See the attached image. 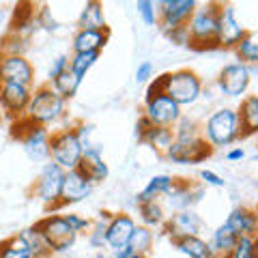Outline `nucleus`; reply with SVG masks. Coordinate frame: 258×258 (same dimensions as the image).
I'll return each instance as SVG.
<instances>
[{
	"label": "nucleus",
	"instance_id": "obj_40",
	"mask_svg": "<svg viewBox=\"0 0 258 258\" xmlns=\"http://www.w3.org/2000/svg\"><path fill=\"white\" fill-rule=\"evenodd\" d=\"M69 69V58L67 56H58L54 62H52V67H50V71H47V78H50V82L54 78H58L62 71H67Z\"/></svg>",
	"mask_w": 258,
	"mask_h": 258
},
{
	"label": "nucleus",
	"instance_id": "obj_46",
	"mask_svg": "<svg viewBox=\"0 0 258 258\" xmlns=\"http://www.w3.org/2000/svg\"><path fill=\"white\" fill-rule=\"evenodd\" d=\"M243 157H245V149H241V147L230 149L228 153H226V159H228V161H241Z\"/></svg>",
	"mask_w": 258,
	"mask_h": 258
},
{
	"label": "nucleus",
	"instance_id": "obj_24",
	"mask_svg": "<svg viewBox=\"0 0 258 258\" xmlns=\"http://www.w3.org/2000/svg\"><path fill=\"white\" fill-rule=\"evenodd\" d=\"M78 30H103L108 28L106 24V15H103V5L97 0H88L84 5L82 13L78 18Z\"/></svg>",
	"mask_w": 258,
	"mask_h": 258
},
{
	"label": "nucleus",
	"instance_id": "obj_21",
	"mask_svg": "<svg viewBox=\"0 0 258 258\" xmlns=\"http://www.w3.org/2000/svg\"><path fill=\"white\" fill-rule=\"evenodd\" d=\"M226 226L235 232L237 237H254L258 228L256 211L249 207H235L226 220Z\"/></svg>",
	"mask_w": 258,
	"mask_h": 258
},
{
	"label": "nucleus",
	"instance_id": "obj_18",
	"mask_svg": "<svg viewBox=\"0 0 258 258\" xmlns=\"http://www.w3.org/2000/svg\"><path fill=\"white\" fill-rule=\"evenodd\" d=\"M30 86L22 84H0V108L11 116H24L30 101Z\"/></svg>",
	"mask_w": 258,
	"mask_h": 258
},
{
	"label": "nucleus",
	"instance_id": "obj_35",
	"mask_svg": "<svg viewBox=\"0 0 258 258\" xmlns=\"http://www.w3.org/2000/svg\"><path fill=\"white\" fill-rule=\"evenodd\" d=\"M99 60V52H84V54H74V58L69 60V71L74 74L80 82L88 74V69Z\"/></svg>",
	"mask_w": 258,
	"mask_h": 258
},
{
	"label": "nucleus",
	"instance_id": "obj_23",
	"mask_svg": "<svg viewBox=\"0 0 258 258\" xmlns=\"http://www.w3.org/2000/svg\"><path fill=\"white\" fill-rule=\"evenodd\" d=\"M110 39V30H78L74 35V52L84 54V52H99L106 47Z\"/></svg>",
	"mask_w": 258,
	"mask_h": 258
},
{
	"label": "nucleus",
	"instance_id": "obj_25",
	"mask_svg": "<svg viewBox=\"0 0 258 258\" xmlns=\"http://www.w3.org/2000/svg\"><path fill=\"white\" fill-rule=\"evenodd\" d=\"M174 179L168 174H155L153 179L147 183V187H144L138 196H136V205L140 203H155V200H159L161 196H166L168 191H170Z\"/></svg>",
	"mask_w": 258,
	"mask_h": 258
},
{
	"label": "nucleus",
	"instance_id": "obj_13",
	"mask_svg": "<svg viewBox=\"0 0 258 258\" xmlns=\"http://www.w3.org/2000/svg\"><path fill=\"white\" fill-rule=\"evenodd\" d=\"M254 67H247V64L241 62H230L220 71V78H217V86H220L222 95L226 97H241L245 95L249 82H252V74Z\"/></svg>",
	"mask_w": 258,
	"mask_h": 258
},
{
	"label": "nucleus",
	"instance_id": "obj_3",
	"mask_svg": "<svg viewBox=\"0 0 258 258\" xmlns=\"http://www.w3.org/2000/svg\"><path fill=\"white\" fill-rule=\"evenodd\" d=\"M64 108H67V101L56 95L50 84H43L30 95V101H28L26 112H24V118L30 120L32 125L47 127V125L56 123L58 118H62Z\"/></svg>",
	"mask_w": 258,
	"mask_h": 258
},
{
	"label": "nucleus",
	"instance_id": "obj_39",
	"mask_svg": "<svg viewBox=\"0 0 258 258\" xmlns=\"http://www.w3.org/2000/svg\"><path fill=\"white\" fill-rule=\"evenodd\" d=\"M62 217H64V222L78 232V235L88 230V226H91V220H86V217H82V215H76V213H69V215H62Z\"/></svg>",
	"mask_w": 258,
	"mask_h": 258
},
{
	"label": "nucleus",
	"instance_id": "obj_10",
	"mask_svg": "<svg viewBox=\"0 0 258 258\" xmlns=\"http://www.w3.org/2000/svg\"><path fill=\"white\" fill-rule=\"evenodd\" d=\"M142 114L149 118V123L153 127H168V129H172L176 123H179V118L183 116V112L170 99V97L161 93V95L151 97V99H144V112H142Z\"/></svg>",
	"mask_w": 258,
	"mask_h": 258
},
{
	"label": "nucleus",
	"instance_id": "obj_32",
	"mask_svg": "<svg viewBox=\"0 0 258 258\" xmlns=\"http://www.w3.org/2000/svg\"><path fill=\"white\" fill-rule=\"evenodd\" d=\"M235 54L241 64L254 67L258 62V43H256V32H245V37L235 45Z\"/></svg>",
	"mask_w": 258,
	"mask_h": 258
},
{
	"label": "nucleus",
	"instance_id": "obj_45",
	"mask_svg": "<svg viewBox=\"0 0 258 258\" xmlns=\"http://www.w3.org/2000/svg\"><path fill=\"white\" fill-rule=\"evenodd\" d=\"M151 127H153V125L149 123V118H147V116H144V114H142V116L138 118V123H136V136H138V140L142 138V136H144V134H147V132H149V129H151Z\"/></svg>",
	"mask_w": 258,
	"mask_h": 258
},
{
	"label": "nucleus",
	"instance_id": "obj_9",
	"mask_svg": "<svg viewBox=\"0 0 258 258\" xmlns=\"http://www.w3.org/2000/svg\"><path fill=\"white\" fill-rule=\"evenodd\" d=\"M62 179H64V170H62V168H58L54 161H47V164H43V168H41V172H39L35 185H32V194H35V196L41 200L45 207L58 209Z\"/></svg>",
	"mask_w": 258,
	"mask_h": 258
},
{
	"label": "nucleus",
	"instance_id": "obj_28",
	"mask_svg": "<svg viewBox=\"0 0 258 258\" xmlns=\"http://www.w3.org/2000/svg\"><path fill=\"white\" fill-rule=\"evenodd\" d=\"M172 245L179 249L181 254H185L187 258H213L211 249H209V243L200 237H183L172 241Z\"/></svg>",
	"mask_w": 258,
	"mask_h": 258
},
{
	"label": "nucleus",
	"instance_id": "obj_43",
	"mask_svg": "<svg viewBox=\"0 0 258 258\" xmlns=\"http://www.w3.org/2000/svg\"><path fill=\"white\" fill-rule=\"evenodd\" d=\"M164 86H166V74H161L159 78H155V80H153V82L149 84L147 97H144V99H151V97H155V95H161V93H164Z\"/></svg>",
	"mask_w": 258,
	"mask_h": 258
},
{
	"label": "nucleus",
	"instance_id": "obj_42",
	"mask_svg": "<svg viewBox=\"0 0 258 258\" xmlns=\"http://www.w3.org/2000/svg\"><path fill=\"white\" fill-rule=\"evenodd\" d=\"M153 76V64L149 60H144L138 64V69H136V82L138 84H144V82H149Z\"/></svg>",
	"mask_w": 258,
	"mask_h": 258
},
{
	"label": "nucleus",
	"instance_id": "obj_41",
	"mask_svg": "<svg viewBox=\"0 0 258 258\" xmlns=\"http://www.w3.org/2000/svg\"><path fill=\"white\" fill-rule=\"evenodd\" d=\"M198 176H200V181H203L205 185H211V187H224V179L217 172H213V170H200L198 172Z\"/></svg>",
	"mask_w": 258,
	"mask_h": 258
},
{
	"label": "nucleus",
	"instance_id": "obj_37",
	"mask_svg": "<svg viewBox=\"0 0 258 258\" xmlns=\"http://www.w3.org/2000/svg\"><path fill=\"white\" fill-rule=\"evenodd\" d=\"M228 258H256V241L254 237H239Z\"/></svg>",
	"mask_w": 258,
	"mask_h": 258
},
{
	"label": "nucleus",
	"instance_id": "obj_50",
	"mask_svg": "<svg viewBox=\"0 0 258 258\" xmlns=\"http://www.w3.org/2000/svg\"><path fill=\"white\" fill-rule=\"evenodd\" d=\"M95 258H106V256H103V254H101V252H99V254H97V256H95Z\"/></svg>",
	"mask_w": 258,
	"mask_h": 258
},
{
	"label": "nucleus",
	"instance_id": "obj_8",
	"mask_svg": "<svg viewBox=\"0 0 258 258\" xmlns=\"http://www.w3.org/2000/svg\"><path fill=\"white\" fill-rule=\"evenodd\" d=\"M37 228H39V232H41V237L45 241L47 249H50V254L52 252H56V254L67 252L78 239V232L64 222L62 215H56V213L45 215L41 222H37Z\"/></svg>",
	"mask_w": 258,
	"mask_h": 258
},
{
	"label": "nucleus",
	"instance_id": "obj_34",
	"mask_svg": "<svg viewBox=\"0 0 258 258\" xmlns=\"http://www.w3.org/2000/svg\"><path fill=\"white\" fill-rule=\"evenodd\" d=\"M110 215L112 213L101 211L99 217H97L95 222H91V226H88V243H91L95 249L106 247V228H108Z\"/></svg>",
	"mask_w": 258,
	"mask_h": 258
},
{
	"label": "nucleus",
	"instance_id": "obj_38",
	"mask_svg": "<svg viewBox=\"0 0 258 258\" xmlns=\"http://www.w3.org/2000/svg\"><path fill=\"white\" fill-rule=\"evenodd\" d=\"M136 9H138V15L147 26H155L157 24V5L155 3H151V0H140V3L136 5Z\"/></svg>",
	"mask_w": 258,
	"mask_h": 258
},
{
	"label": "nucleus",
	"instance_id": "obj_26",
	"mask_svg": "<svg viewBox=\"0 0 258 258\" xmlns=\"http://www.w3.org/2000/svg\"><path fill=\"white\" fill-rule=\"evenodd\" d=\"M237 239L239 237L224 222L222 226L215 228L213 237H211V243H209V249H211V254L215 258H228V254L232 252V247H235V243H237Z\"/></svg>",
	"mask_w": 258,
	"mask_h": 258
},
{
	"label": "nucleus",
	"instance_id": "obj_1",
	"mask_svg": "<svg viewBox=\"0 0 258 258\" xmlns=\"http://www.w3.org/2000/svg\"><path fill=\"white\" fill-rule=\"evenodd\" d=\"M220 9L222 3H207V5H198L194 9L189 22L185 24L187 30V39H189V47L198 52H207V50H217V28H220Z\"/></svg>",
	"mask_w": 258,
	"mask_h": 258
},
{
	"label": "nucleus",
	"instance_id": "obj_27",
	"mask_svg": "<svg viewBox=\"0 0 258 258\" xmlns=\"http://www.w3.org/2000/svg\"><path fill=\"white\" fill-rule=\"evenodd\" d=\"M172 140H174V134L168 127H151L140 138V142H144L155 153H159V155H166L168 149L172 147Z\"/></svg>",
	"mask_w": 258,
	"mask_h": 258
},
{
	"label": "nucleus",
	"instance_id": "obj_2",
	"mask_svg": "<svg viewBox=\"0 0 258 258\" xmlns=\"http://www.w3.org/2000/svg\"><path fill=\"white\" fill-rule=\"evenodd\" d=\"M200 136L209 142L211 149L230 147L232 142H237L241 138L237 110L235 108H220V110L211 112V116L200 125Z\"/></svg>",
	"mask_w": 258,
	"mask_h": 258
},
{
	"label": "nucleus",
	"instance_id": "obj_51",
	"mask_svg": "<svg viewBox=\"0 0 258 258\" xmlns=\"http://www.w3.org/2000/svg\"><path fill=\"white\" fill-rule=\"evenodd\" d=\"M0 20H3V9H0Z\"/></svg>",
	"mask_w": 258,
	"mask_h": 258
},
{
	"label": "nucleus",
	"instance_id": "obj_5",
	"mask_svg": "<svg viewBox=\"0 0 258 258\" xmlns=\"http://www.w3.org/2000/svg\"><path fill=\"white\" fill-rule=\"evenodd\" d=\"M84 147L76 136L74 127H64L50 134V161H54L64 172L76 170L80 159H82Z\"/></svg>",
	"mask_w": 258,
	"mask_h": 258
},
{
	"label": "nucleus",
	"instance_id": "obj_44",
	"mask_svg": "<svg viewBox=\"0 0 258 258\" xmlns=\"http://www.w3.org/2000/svg\"><path fill=\"white\" fill-rule=\"evenodd\" d=\"M166 37L170 39L172 43H176V45H187V43H189L187 30H185V26H183V28H174V30H170V32H166Z\"/></svg>",
	"mask_w": 258,
	"mask_h": 258
},
{
	"label": "nucleus",
	"instance_id": "obj_6",
	"mask_svg": "<svg viewBox=\"0 0 258 258\" xmlns=\"http://www.w3.org/2000/svg\"><path fill=\"white\" fill-rule=\"evenodd\" d=\"M13 136L22 142L24 151L32 161H45L50 159V132L41 125H32L24 116L18 118L13 125Z\"/></svg>",
	"mask_w": 258,
	"mask_h": 258
},
{
	"label": "nucleus",
	"instance_id": "obj_29",
	"mask_svg": "<svg viewBox=\"0 0 258 258\" xmlns=\"http://www.w3.org/2000/svg\"><path fill=\"white\" fill-rule=\"evenodd\" d=\"M138 215L142 220V226L147 228H161L166 224V211H164V205L155 200V203H140L138 205Z\"/></svg>",
	"mask_w": 258,
	"mask_h": 258
},
{
	"label": "nucleus",
	"instance_id": "obj_14",
	"mask_svg": "<svg viewBox=\"0 0 258 258\" xmlns=\"http://www.w3.org/2000/svg\"><path fill=\"white\" fill-rule=\"evenodd\" d=\"M200 228H203V220L194 209H183V211H174L170 217H166V224L161 230L166 232L172 241L183 237H198Z\"/></svg>",
	"mask_w": 258,
	"mask_h": 258
},
{
	"label": "nucleus",
	"instance_id": "obj_7",
	"mask_svg": "<svg viewBox=\"0 0 258 258\" xmlns=\"http://www.w3.org/2000/svg\"><path fill=\"white\" fill-rule=\"evenodd\" d=\"M211 155H213V149L209 147V142L200 134H196V136H174L172 147L168 149L164 157L170 159L172 164L191 166L209 159Z\"/></svg>",
	"mask_w": 258,
	"mask_h": 258
},
{
	"label": "nucleus",
	"instance_id": "obj_20",
	"mask_svg": "<svg viewBox=\"0 0 258 258\" xmlns=\"http://www.w3.org/2000/svg\"><path fill=\"white\" fill-rule=\"evenodd\" d=\"M78 170L82 172L93 185L101 183V181H106V179H108V174H110L108 164L103 161L101 153H99V149H97V147L84 149L82 159H80V164H78Z\"/></svg>",
	"mask_w": 258,
	"mask_h": 258
},
{
	"label": "nucleus",
	"instance_id": "obj_49",
	"mask_svg": "<svg viewBox=\"0 0 258 258\" xmlns=\"http://www.w3.org/2000/svg\"><path fill=\"white\" fill-rule=\"evenodd\" d=\"M129 258H149V256H142V254H132Z\"/></svg>",
	"mask_w": 258,
	"mask_h": 258
},
{
	"label": "nucleus",
	"instance_id": "obj_30",
	"mask_svg": "<svg viewBox=\"0 0 258 258\" xmlns=\"http://www.w3.org/2000/svg\"><path fill=\"white\" fill-rule=\"evenodd\" d=\"M153 241H155V235H153L151 228H147V226H136L134 232H132V237H129L127 249L132 254L147 256L151 249H153Z\"/></svg>",
	"mask_w": 258,
	"mask_h": 258
},
{
	"label": "nucleus",
	"instance_id": "obj_12",
	"mask_svg": "<svg viewBox=\"0 0 258 258\" xmlns=\"http://www.w3.org/2000/svg\"><path fill=\"white\" fill-rule=\"evenodd\" d=\"M32 82H35V67L26 56L0 54V84L32 86Z\"/></svg>",
	"mask_w": 258,
	"mask_h": 258
},
{
	"label": "nucleus",
	"instance_id": "obj_19",
	"mask_svg": "<svg viewBox=\"0 0 258 258\" xmlns=\"http://www.w3.org/2000/svg\"><path fill=\"white\" fill-rule=\"evenodd\" d=\"M205 196V189L200 185H191V183H185V181H176L172 183L170 191L166 194L168 203L174 211H183V209H194V205H198Z\"/></svg>",
	"mask_w": 258,
	"mask_h": 258
},
{
	"label": "nucleus",
	"instance_id": "obj_16",
	"mask_svg": "<svg viewBox=\"0 0 258 258\" xmlns=\"http://www.w3.org/2000/svg\"><path fill=\"white\" fill-rule=\"evenodd\" d=\"M93 191V183L86 179L76 168V170L64 172L62 179V189H60V198H58V209L60 207H69V205H78L84 198L91 196Z\"/></svg>",
	"mask_w": 258,
	"mask_h": 258
},
{
	"label": "nucleus",
	"instance_id": "obj_33",
	"mask_svg": "<svg viewBox=\"0 0 258 258\" xmlns=\"http://www.w3.org/2000/svg\"><path fill=\"white\" fill-rule=\"evenodd\" d=\"M80 80L71 74V71L67 69V71H62V74L58 76V78H54L52 82H50V86L54 88V93L58 95V97H62L64 101L67 99H71V97H74L76 93H78V88H80Z\"/></svg>",
	"mask_w": 258,
	"mask_h": 258
},
{
	"label": "nucleus",
	"instance_id": "obj_11",
	"mask_svg": "<svg viewBox=\"0 0 258 258\" xmlns=\"http://www.w3.org/2000/svg\"><path fill=\"white\" fill-rule=\"evenodd\" d=\"M196 7L198 3L194 0H161L157 3V24L164 28V32L183 28L189 22Z\"/></svg>",
	"mask_w": 258,
	"mask_h": 258
},
{
	"label": "nucleus",
	"instance_id": "obj_36",
	"mask_svg": "<svg viewBox=\"0 0 258 258\" xmlns=\"http://www.w3.org/2000/svg\"><path fill=\"white\" fill-rule=\"evenodd\" d=\"M0 258H32V254L26 247V243L15 235V237L0 241Z\"/></svg>",
	"mask_w": 258,
	"mask_h": 258
},
{
	"label": "nucleus",
	"instance_id": "obj_31",
	"mask_svg": "<svg viewBox=\"0 0 258 258\" xmlns=\"http://www.w3.org/2000/svg\"><path fill=\"white\" fill-rule=\"evenodd\" d=\"M18 237L24 241V243H26V247L30 249L32 258H45L47 254H50V249H47L41 232H39V228H37V224L35 226H26L24 230L18 232Z\"/></svg>",
	"mask_w": 258,
	"mask_h": 258
},
{
	"label": "nucleus",
	"instance_id": "obj_17",
	"mask_svg": "<svg viewBox=\"0 0 258 258\" xmlns=\"http://www.w3.org/2000/svg\"><path fill=\"white\" fill-rule=\"evenodd\" d=\"M136 220L129 213H112L106 228V245L110 249H123L129 243V237L136 228Z\"/></svg>",
	"mask_w": 258,
	"mask_h": 258
},
{
	"label": "nucleus",
	"instance_id": "obj_4",
	"mask_svg": "<svg viewBox=\"0 0 258 258\" xmlns=\"http://www.w3.org/2000/svg\"><path fill=\"white\" fill-rule=\"evenodd\" d=\"M164 95H168L179 108L191 106L203 95V80L191 69H176L166 74Z\"/></svg>",
	"mask_w": 258,
	"mask_h": 258
},
{
	"label": "nucleus",
	"instance_id": "obj_22",
	"mask_svg": "<svg viewBox=\"0 0 258 258\" xmlns=\"http://www.w3.org/2000/svg\"><path fill=\"white\" fill-rule=\"evenodd\" d=\"M237 118H239V132L241 138L254 136L258 132V97L247 95L241 99L237 108Z\"/></svg>",
	"mask_w": 258,
	"mask_h": 258
},
{
	"label": "nucleus",
	"instance_id": "obj_48",
	"mask_svg": "<svg viewBox=\"0 0 258 258\" xmlns=\"http://www.w3.org/2000/svg\"><path fill=\"white\" fill-rule=\"evenodd\" d=\"M129 256H132V252H129L127 247H123V249H116V252H114V258H129Z\"/></svg>",
	"mask_w": 258,
	"mask_h": 258
},
{
	"label": "nucleus",
	"instance_id": "obj_15",
	"mask_svg": "<svg viewBox=\"0 0 258 258\" xmlns=\"http://www.w3.org/2000/svg\"><path fill=\"white\" fill-rule=\"evenodd\" d=\"M245 28L237 20V11L232 5H222L220 9V28H217V43L224 50H235V45L245 37Z\"/></svg>",
	"mask_w": 258,
	"mask_h": 258
},
{
	"label": "nucleus",
	"instance_id": "obj_47",
	"mask_svg": "<svg viewBox=\"0 0 258 258\" xmlns=\"http://www.w3.org/2000/svg\"><path fill=\"white\" fill-rule=\"evenodd\" d=\"M45 15H47V11L41 9V18H45ZM45 28H47V30H56L58 26H56V22H54V20H47V22H45Z\"/></svg>",
	"mask_w": 258,
	"mask_h": 258
}]
</instances>
